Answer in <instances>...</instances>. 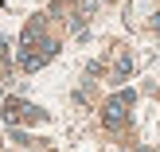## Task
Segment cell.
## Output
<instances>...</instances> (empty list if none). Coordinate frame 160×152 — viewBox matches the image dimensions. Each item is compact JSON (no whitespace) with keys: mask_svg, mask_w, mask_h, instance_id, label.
Masks as SVG:
<instances>
[{"mask_svg":"<svg viewBox=\"0 0 160 152\" xmlns=\"http://www.w3.org/2000/svg\"><path fill=\"white\" fill-rule=\"evenodd\" d=\"M133 98H137L133 90H121L117 98H109V101H106V113H102V121H106V129H121V125H125V117H129L125 109L133 105Z\"/></svg>","mask_w":160,"mask_h":152,"instance_id":"1","label":"cell"},{"mask_svg":"<svg viewBox=\"0 0 160 152\" xmlns=\"http://www.w3.org/2000/svg\"><path fill=\"white\" fill-rule=\"evenodd\" d=\"M4 121H8V125H20V121H43V109L12 98V101H4Z\"/></svg>","mask_w":160,"mask_h":152,"instance_id":"2","label":"cell"},{"mask_svg":"<svg viewBox=\"0 0 160 152\" xmlns=\"http://www.w3.org/2000/svg\"><path fill=\"white\" fill-rule=\"evenodd\" d=\"M133 70V62H129V55H121V59H117V78H125Z\"/></svg>","mask_w":160,"mask_h":152,"instance_id":"3","label":"cell"}]
</instances>
